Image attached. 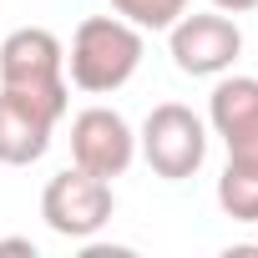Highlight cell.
I'll list each match as a JSON object with an SVG mask.
<instances>
[{
    "instance_id": "1",
    "label": "cell",
    "mask_w": 258,
    "mask_h": 258,
    "mask_svg": "<svg viewBox=\"0 0 258 258\" xmlns=\"http://www.w3.org/2000/svg\"><path fill=\"white\" fill-rule=\"evenodd\" d=\"M142 66V31L121 16H86L71 36V51H66V71H71V86L91 91V96H111L121 91L126 81L137 76Z\"/></svg>"
},
{
    "instance_id": "2",
    "label": "cell",
    "mask_w": 258,
    "mask_h": 258,
    "mask_svg": "<svg viewBox=\"0 0 258 258\" xmlns=\"http://www.w3.org/2000/svg\"><path fill=\"white\" fill-rule=\"evenodd\" d=\"M0 91H16L31 106H41L46 116H66V46L46 31V26H21L0 41Z\"/></svg>"
},
{
    "instance_id": "3",
    "label": "cell",
    "mask_w": 258,
    "mask_h": 258,
    "mask_svg": "<svg viewBox=\"0 0 258 258\" xmlns=\"http://www.w3.org/2000/svg\"><path fill=\"white\" fill-rule=\"evenodd\" d=\"M137 147H142L147 167L162 182H182V177H192L208 162V126H203V116L192 106L162 101V106L147 111L142 132H137Z\"/></svg>"
},
{
    "instance_id": "4",
    "label": "cell",
    "mask_w": 258,
    "mask_h": 258,
    "mask_svg": "<svg viewBox=\"0 0 258 258\" xmlns=\"http://www.w3.org/2000/svg\"><path fill=\"white\" fill-rule=\"evenodd\" d=\"M111 208H116L111 182L96 177V172H86V167L56 172V177L46 182V192H41V218H46V228H51L56 238H71V243L96 238V233L111 223Z\"/></svg>"
},
{
    "instance_id": "5",
    "label": "cell",
    "mask_w": 258,
    "mask_h": 258,
    "mask_svg": "<svg viewBox=\"0 0 258 258\" xmlns=\"http://www.w3.org/2000/svg\"><path fill=\"white\" fill-rule=\"evenodd\" d=\"M167 46H172V66L182 76H223L243 56V31L223 11H198V16H177L167 26Z\"/></svg>"
},
{
    "instance_id": "6",
    "label": "cell",
    "mask_w": 258,
    "mask_h": 258,
    "mask_svg": "<svg viewBox=\"0 0 258 258\" xmlns=\"http://www.w3.org/2000/svg\"><path fill=\"white\" fill-rule=\"evenodd\" d=\"M137 157V132L126 126L121 111L111 106H86L71 116V162L96 172V177H121Z\"/></svg>"
},
{
    "instance_id": "7",
    "label": "cell",
    "mask_w": 258,
    "mask_h": 258,
    "mask_svg": "<svg viewBox=\"0 0 258 258\" xmlns=\"http://www.w3.org/2000/svg\"><path fill=\"white\" fill-rule=\"evenodd\" d=\"M208 126L223 137L228 162L258 172V76H223L208 96Z\"/></svg>"
},
{
    "instance_id": "8",
    "label": "cell",
    "mask_w": 258,
    "mask_h": 258,
    "mask_svg": "<svg viewBox=\"0 0 258 258\" xmlns=\"http://www.w3.org/2000/svg\"><path fill=\"white\" fill-rule=\"evenodd\" d=\"M51 132H56V116H46L16 91H0V162L6 167L41 162L51 147Z\"/></svg>"
},
{
    "instance_id": "9",
    "label": "cell",
    "mask_w": 258,
    "mask_h": 258,
    "mask_svg": "<svg viewBox=\"0 0 258 258\" xmlns=\"http://www.w3.org/2000/svg\"><path fill=\"white\" fill-rule=\"evenodd\" d=\"M218 208H223L233 223H258V172L228 162L223 177H218Z\"/></svg>"
},
{
    "instance_id": "10",
    "label": "cell",
    "mask_w": 258,
    "mask_h": 258,
    "mask_svg": "<svg viewBox=\"0 0 258 258\" xmlns=\"http://www.w3.org/2000/svg\"><path fill=\"white\" fill-rule=\"evenodd\" d=\"M111 11L137 31H167L177 16H187V0H111Z\"/></svg>"
},
{
    "instance_id": "11",
    "label": "cell",
    "mask_w": 258,
    "mask_h": 258,
    "mask_svg": "<svg viewBox=\"0 0 258 258\" xmlns=\"http://www.w3.org/2000/svg\"><path fill=\"white\" fill-rule=\"evenodd\" d=\"M213 11H223V16H248V11H258V0H213Z\"/></svg>"
},
{
    "instance_id": "12",
    "label": "cell",
    "mask_w": 258,
    "mask_h": 258,
    "mask_svg": "<svg viewBox=\"0 0 258 258\" xmlns=\"http://www.w3.org/2000/svg\"><path fill=\"white\" fill-rule=\"evenodd\" d=\"M0 253H26V258H36V243H31V238H0Z\"/></svg>"
}]
</instances>
